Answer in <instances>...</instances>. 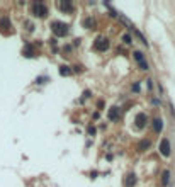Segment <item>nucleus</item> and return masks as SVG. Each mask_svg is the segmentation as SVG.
<instances>
[{"mask_svg":"<svg viewBox=\"0 0 175 187\" xmlns=\"http://www.w3.org/2000/svg\"><path fill=\"white\" fill-rule=\"evenodd\" d=\"M51 31H53V34L56 37H65L70 32V26L68 24H65V22L53 21L51 22Z\"/></svg>","mask_w":175,"mask_h":187,"instance_id":"1","label":"nucleus"},{"mask_svg":"<svg viewBox=\"0 0 175 187\" xmlns=\"http://www.w3.org/2000/svg\"><path fill=\"white\" fill-rule=\"evenodd\" d=\"M32 10V16L36 17H46L48 16V7H46V4H42V2H34L31 7Z\"/></svg>","mask_w":175,"mask_h":187,"instance_id":"2","label":"nucleus"},{"mask_svg":"<svg viewBox=\"0 0 175 187\" xmlns=\"http://www.w3.org/2000/svg\"><path fill=\"white\" fill-rule=\"evenodd\" d=\"M109 39H107L106 36H99L95 39V43H94V48H95L97 51H106V49H109Z\"/></svg>","mask_w":175,"mask_h":187,"instance_id":"3","label":"nucleus"},{"mask_svg":"<svg viewBox=\"0 0 175 187\" xmlns=\"http://www.w3.org/2000/svg\"><path fill=\"white\" fill-rule=\"evenodd\" d=\"M158 150H160V153L163 156H170V153H172V148H170V141L167 140V138H163V140L160 141V145H158Z\"/></svg>","mask_w":175,"mask_h":187,"instance_id":"4","label":"nucleus"},{"mask_svg":"<svg viewBox=\"0 0 175 187\" xmlns=\"http://www.w3.org/2000/svg\"><path fill=\"white\" fill-rule=\"evenodd\" d=\"M134 123H136V128H144L146 126V123H148V116L144 114V112H138L136 114V117H134Z\"/></svg>","mask_w":175,"mask_h":187,"instance_id":"5","label":"nucleus"},{"mask_svg":"<svg viewBox=\"0 0 175 187\" xmlns=\"http://www.w3.org/2000/svg\"><path fill=\"white\" fill-rule=\"evenodd\" d=\"M134 60L139 63V67H141V70H148V63H146V60H144V56H143V53L141 51H134Z\"/></svg>","mask_w":175,"mask_h":187,"instance_id":"6","label":"nucleus"},{"mask_svg":"<svg viewBox=\"0 0 175 187\" xmlns=\"http://www.w3.org/2000/svg\"><path fill=\"white\" fill-rule=\"evenodd\" d=\"M109 119L111 121H117L119 119V116H121V111H119V107H116V105H114V107H111V109H109Z\"/></svg>","mask_w":175,"mask_h":187,"instance_id":"7","label":"nucleus"},{"mask_svg":"<svg viewBox=\"0 0 175 187\" xmlns=\"http://www.w3.org/2000/svg\"><path fill=\"white\" fill-rule=\"evenodd\" d=\"M134 184H136V175H134V174H127V175L124 177V186L134 187Z\"/></svg>","mask_w":175,"mask_h":187,"instance_id":"8","label":"nucleus"},{"mask_svg":"<svg viewBox=\"0 0 175 187\" xmlns=\"http://www.w3.org/2000/svg\"><path fill=\"white\" fill-rule=\"evenodd\" d=\"M150 145H151V141L144 138V140H141V141L138 143V146H136V150H138V151H144V150H148V148H150Z\"/></svg>","mask_w":175,"mask_h":187,"instance_id":"9","label":"nucleus"},{"mask_svg":"<svg viewBox=\"0 0 175 187\" xmlns=\"http://www.w3.org/2000/svg\"><path fill=\"white\" fill-rule=\"evenodd\" d=\"M162 129H163V121L160 119V117H155L153 119V131L155 133H160Z\"/></svg>","mask_w":175,"mask_h":187,"instance_id":"10","label":"nucleus"},{"mask_svg":"<svg viewBox=\"0 0 175 187\" xmlns=\"http://www.w3.org/2000/svg\"><path fill=\"white\" fill-rule=\"evenodd\" d=\"M60 9L63 12H71L73 10V4L71 2H60Z\"/></svg>","mask_w":175,"mask_h":187,"instance_id":"11","label":"nucleus"},{"mask_svg":"<svg viewBox=\"0 0 175 187\" xmlns=\"http://www.w3.org/2000/svg\"><path fill=\"white\" fill-rule=\"evenodd\" d=\"M60 75H61V77H68V75H71V70H70L68 65H61V67H60Z\"/></svg>","mask_w":175,"mask_h":187,"instance_id":"12","label":"nucleus"},{"mask_svg":"<svg viewBox=\"0 0 175 187\" xmlns=\"http://www.w3.org/2000/svg\"><path fill=\"white\" fill-rule=\"evenodd\" d=\"M170 182V170H163L162 174V186H168Z\"/></svg>","mask_w":175,"mask_h":187,"instance_id":"13","label":"nucleus"},{"mask_svg":"<svg viewBox=\"0 0 175 187\" xmlns=\"http://www.w3.org/2000/svg\"><path fill=\"white\" fill-rule=\"evenodd\" d=\"M83 26L87 27V29H92V27L95 26V19H92V17H87L83 21Z\"/></svg>","mask_w":175,"mask_h":187,"instance_id":"14","label":"nucleus"},{"mask_svg":"<svg viewBox=\"0 0 175 187\" xmlns=\"http://www.w3.org/2000/svg\"><path fill=\"white\" fill-rule=\"evenodd\" d=\"M0 27H2V29H9V27H12V24H10V21H9L7 17H4V19L0 21Z\"/></svg>","mask_w":175,"mask_h":187,"instance_id":"15","label":"nucleus"},{"mask_svg":"<svg viewBox=\"0 0 175 187\" xmlns=\"http://www.w3.org/2000/svg\"><path fill=\"white\" fill-rule=\"evenodd\" d=\"M122 41L126 43V44H131V43H133V37L129 36V34H124V36H122Z\"/></svg>","mask_w":175,"mask_h":187,"instance_id":"16","label":"nucleus"},{"mask_svg":"<svg viewBox=\"0 0 175 187\" xmlns=\"http://www.w3.org/2000/svg\"><path fill=\"white\" fill-rule=\"evenodd\" d=\"M24 55H26V56H32V48H31V46H26V49H24Z\"/></svg>","mask_w":175,"mask_h":187,"instance_id":"17","label":"nucleus"},{"mask_svg":"<svg viewBox=\"0 0 175 187\" xmlns=\"http://www.w3.org/2000/svg\"><path fill=\"white\" fill-rule=\"evenodd\" d=\"M87 133H89L90 136H94L95 135V128H94V126H89V128H87Z\"/></svg>","mask_w":175,"mask_h":187,"instance_id":"18","label":"nucleus"},{"mask_svg":"<svg viewBox=\"0 0 175 187\" xmlns=\"http://www.w3.org/2000/svg\"><path fill=\"white\" fill-rule=\"evenodd\" d=\"M133 90H134V92H139V83H134V85H133Z\"/></svg>","mask_w":175,"mask_h":187,"instance_id":"19","label":"nucleus"},{"mask_svg":"<svg viewBox=\"0 0 175 187\" xmlns=\"http://www.w3.org/2000/svg\"><path fill=\"white\" fill-rule=\"evenodd\" d=\"M83 97H85V99H87V97H90V92H89V90H85V92H83Z\"/></svg>","mask_w":175,"mask_h":187,"instance_id":"20","label":"nucleus"}]
</instances>
